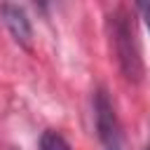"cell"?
I'll list each match as a JSON object with an SVG mask.
<instances>
[{
    "label": "cell",
    "mask_w": 150,
    "mask_h": 150,
    "mask_svg": "<svg viewBox=\"0 0 150 150\" xmlns=\"http://www.w3.org/2000/svg\"><path fill=\"white\" fill-rule=\"evenodd\" d=\"M108 35H110V47L117 59V66L122 75L129 82H141L143 77V59H141V47L136 40V28L124 7H117L108 14Z\"/></svg>",
    "instance_id": "obj_1"
},
{
    "label": "cell",
    "mask_w": 150,
    "mask_h": 150,
    "mask_svg": "<svg viewBox=\"0 0 150 150\" xmlns=\"http://www.w3.org/2000/svg\"><path fill=\"white\" fill-rule=\"evenodd\" d=\"M94 124H96V136L103 145V150H124V134L122 124L117 120L115 105L108 96L105 89L94 91Z\"/></svg>",
    "instance_id": "obj_2"
},
{
    "label": "cell",
    "mask_w": 150,
    "mask_h": 150,
    "mask_svg": "<svg viewBox=\"0 0 150 150\" xmlns=\"http://www.w3.org/2000/svg\"><path fill=\"white\" fill-rule=\"evenodd\" d=\"M0 19H2L5 28L9 30V35L14 38V42H19V45H23V47L30 45V35H33L30 21H28L26 12H23L19 5H9V2L0 5Z\"/></svg>",
    "instance_id": "obj_3"
},
{
    "label": "cell",
    "mask_w": 150,
    "mask_h": 150,
    "mask_svg": "<svg viewBox=\"0 0 150 150\" xmlns=\"http://www.w3.org/2000/svg\"><path fill=\"white\" fill-rule=\"evenodd\" d=\"M40 150H70V145H68V141L63 138V134H59L56 129H47V131H42V136H40V145H38Z\"/></svg>",
    "instance_id": "obj_4"
},
{
    "label": "cell",
    "mask_w": 150,
    "mask_h": 150,
    "mask_svg": "<svg viewBox=\"0 0 150 150\" xmlns=\"http://www.w3.org/2000/svg\"><path fill=\"white\" fill-rule=\"evenodd\" d=\"M138 9L143 12V21H145V26H148V30H150V2H141Z\"/></svg>",
    "instance_id": "obj_5"
},
{
    "label": "cell",
    "mask_w": 150,
    "mask_h": 150,
    "mask_svg": "<svg viewBox=\"0 0 150 150\" xmlns=\"http://www.w3.org/2000/svg\"><path fill=\"white\" fill-rule=\"evenodd\" d=\"M143 150H150V145H145V148H143Z\"/></svg>",
    "instance_id": "obj_6"
}]
</instances>
